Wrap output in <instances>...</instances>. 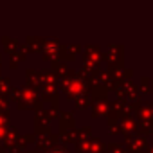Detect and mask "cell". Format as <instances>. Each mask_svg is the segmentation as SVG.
<instances>
[{"instance_id":"6da1fadb","label":"cell","mask_w":153,"mask_h":153,"mask_svg":"<svg viewBox=\"0 0 153 153\" xmlns=\"http://www.w3.org/2000/svg\"><path fill=\"white\" fill-rule=\"evenodd\" d=\"M56 153H63V151H56Z\"/></svg>"}]
</instances>
